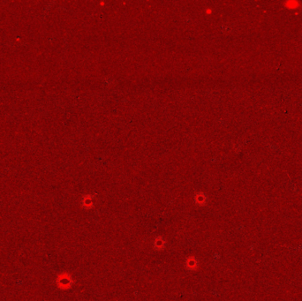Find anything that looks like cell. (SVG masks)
Returning a JSON list of instances; mask_svg holds the SVG:
<instances>
[{"instance_id": "cell-1", "label": "cell", "mask_w": 302, "mask_h": 301, "mask_svg": "<svg viewBox=\"0 0 302 301\" xmlns=\"http://www.w3.org/2000/svg\"><path fill=\"white\" fill-rule=\"evenodd\" d=\"M287 7L288 8H292V9L297 8L298 7V3L295 2V1H289V2H287Z\"/></svg>"}]
</instances>
